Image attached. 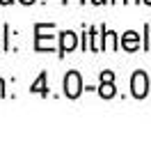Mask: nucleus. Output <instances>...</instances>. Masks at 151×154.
Instances as JSON below:
<instances>
[{
    "mask_svg": "<svg viewBox=\"0 0 151 154\" xmlns=\"http://www.w3.org/2000/svg\"><path fill=\"white\" fill-rule=\"evenodd\" d=\"M62 88H64V97H69V99H78V97L82 94V90H85V88H82L80 71H76V69L67 71V76H64Z\"/></svg>",
    "mask_w": 151,
    "mask_h": 154,
    "instance_id": "obj_1",
    "label": "nucleus"
},
{
    "mask_svg": "<svg viewBox=\"0 0 151 154\" xmlns=\"http://www.w3.org/2000/svg\"><path fill=\"white\" fill-rule=\"evenodd\" d=\"M46 28H48V23H34V51H39V53L55 48L53 35H44Z\"/></svg>",
    "mask_w": 151,
    "mask_h": 154,
    "instance_id": "obj_2",
    "label": "nucleus"
},
{
    "mask_svg": "<svg viewBox=\"0 0 151 154\" xmlns=\"http://www.w3.org/2000/svg\"><path fill=\"white\" fill-rule=\"evenodd\" d=\"M131 94L135 99H144L149 94V76H147V71L138 69L131 76Z\"/></svg>",
    "mask_w": 151,
    "mask_h": 154,
    "instance_id": "obj_3",
    "label": "nucleus"
},
{
    "mask_svg": "<svg viewBox=\"0 0 151 154\" xmlns=\"http://www.w3.org/2000/svg\"><path fill=\"white\" fill-rule=\"evenodd\" d=\"M76 46H78V35H76L73 30H62L60 32V48H57V51H60L57 53L60 58H64L67 53H71Z\"/></svg>",
    "mask_w": 151,
    "mask_h": 154,
    "instance_id": "obj_4",
    "label": "nucleus"
},
{
    "mask_svg": "<svg viewBox=\"0 0 151 154\" xmlns=\"http://www.w3.org/2000/svg\"><path fill=\"white\" fill-rule=\"evenodd\" d=\"M119 35L117 32H112V30H108L105 26H101V51H117L119 48Z\"/></svg>",
    "mask_w": 151,
    "mask_h": 154,
    "instance_id": "obj_5",
    "label": "nucleus"
},
{
    "mask_svg": "<svg viewBox=\"0 0 151 154\" xmlns=\"http://www.w3.org/2000/svg\"><path fill=\"white\" fill-rule=\"evenodd\" d=\"M121 48H124L126 53H135L140 48V46H142V39H140V35L135 30H128V32H124V35H121Z\"/></svg>",
    "mask_w": 151,
    "mask_h": 154,
    "instance_id": "obj_6",
    "label": "nucleus"
},
{
    "mask_svg": "<svg viewBox=\"0 0 151 154\" xmlns=\"http://www.w3.org/2000/svg\"><path fill=\"white\" fill-rule=\"evenodd\" d=\"M46 81H48V74H46V71H41V74L37 76V81L30 85V92H32V94L48 97V85H46Z\"/></svg>",
    "mask_w": 151,
    "mask_h": 154,
    "instance_id": "obj_7",
    "label": "nucleus"
},
{
    "mask_svg": "<svg viewBox=\"0 0 151 154\" xmlns=\"http://www.w3.org/2000/svg\"><path fill=\"white\" fill-rule=\"evenodd\" d=\"M96 92H99L103 99H112V97H117V88H114V81H101V85L96 88Z\"/></svg>",
    "mask_w": 151,
    "mask_h": 154,
    "instance_id": "obj_8",
    "label": "nucleus"
},
{
    "mask_svg": "<svg viewBox=\"0 0 151 154\" xmlns=\"http://www.w3.org/2000/svg\"><path fill=\"white\" fill-rule=\"evenodd\" d=\"M0 97H7V92H5V81L0 78Z\"/></svg>",
    "mask_w": 151,
    "mask_h": 154,
    "instance_id": "obj_9",
    "label": "nucleus"
},
{
    "mask_svg": "<svg viewBox=\"0 0 151 154\" xmlns=\"http://www.w3.org/2000/svg\"><path fill=\"white\" fill-rule=\"evenodd\" d=\"M21 5H34V0H19Z\"/></svg>",
    "mask_w": 151,
    "mask_h": 154,
    "instance_id": "obj_10",
    "label": "nucleus"
},
{
    "mask_svg": "<svg viewBox=\"0 0 151 154\" xmlns=\"http://www.w3.org/2000/svg\"><path fill=\"white\" fill-rule=\"evenodd\" d=\"M14 0H0V5H12Z\"/></svg>",
    "mask_w": 151,
    "mask_h": 154,
    "instance_id": "obj_11",
    "label": "nucleus"
},
{
    "mask_svg": "<svg viewBox=\"0 0 151 154\" xmlns=\"http://www.w3.org/2000/svg\"><path fill=\"white\" fill-rule=\"evenodd\" d=\"M144 5H151V0H144Z\"/></svg>",
    "mask_w": 151,
    "mask_h": 154,
    "instance_id": "obj_12",
    "label": "nucleus"
},
{
    "mask_svg": "<svg viewBox=\"0 0 151 154\" xmlns=\"http://www.w3.org/2000/svg\"><path fill=\"white\" fill-rule=\"evenodd\" d=\"M85 2H87V0H80V5H85Z\"/></svg>",
    "mask_w": 151,
    "mask_h": 154,
    "instance_id": "obj_13",
    "label": "nucleus"
},
{
    "mask_svg": "<svg viewBox=\"0 0 151 154\" xmlns=\"http://www.w3.org/2000/svg\"><path fill=\"white\" fill-rule=\"evenodd\" d=\"M133 2H138V5H140V2H142V0H133Z\"/></svg>",
    "mask_w": 151,
    "mask_h": 154,
    "instance_id": "obj_14",
    "label": "nucleus"
}]
</instances>
